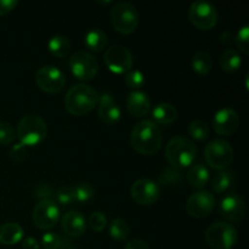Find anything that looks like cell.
Listing matches in <instances>:
<instances>
[{
    "mask_svg": "<svg viewBox=\"0 0 249 249\" xmlns=\"http://www.w3.org/2000/svg\"><path fill=\"white\" fill-rule=\"evenodd\" d=\"M240 126V117L232 108H221L214 114L213 129L216 134L224 136L232 135Z\"/></svg>",
    "mask_w": 249,
    "mask_h": 249,
    "instance_id": "2e32d148",
    "label": "cell"
},
{
    "mask_svg": "<svg viewBox=\"0 0 249 249\" xmlns=\"http://www.w3.org/2000/svg\"><path fill=\"white\" fill-rule=\"evenodd\" d=\"M212 190L216 195H225L233 192L236 187V177L230 170H219L211 180Z\"/></svg>",
    "mask_w": 249,
    "mask_h": 249,
    "instance_id": "ffe728a7",
    "label": "cell"
},
{
    "mask_svg": "<svg viewBox=\"0 0 249 249\" xmlns=\"http://www.w3.org/2000/svg\"><path fill=\"white\" fill-rule=\"evenodd\" d=\"M55 196V190L49 184H39L34 187V197L39 201H45V199H53Z\"/></svg>",
    "mask_w": 249,
    "mask_h": 249,
    "instance_id": "74e56055",
    "label": "cell"
},
{
    "mask_svg": "<svg viewBox=\"0 0 249 249\" xmlns=\"http://www.w3.org/2000/svg\"><path fill=\"white\" fill-rule=\"evenodd\" d=\"M70 68L72 74L82 82H89L96 77L99 72L97 60L90 53L84 50L75 51L70 58Z\"/></svg>",
    "mask_w": 249,
    "mask_h": 249,
    "instance_id": "9c48e42d",
    "label": "cell"
},
{
    "mask_svg": "<svg viewBox=\"0 0 249 249\" xmlns=\"http://www.w3.org/2000/svg\"><path fill=\"white\" fill-rule=\"evenodd\" d=\"M219 14L213 4L203 0L192 2L189 9V19L196 28L209 31L218 23Z\"/></svg>",
    "mask_w": 249,
    "mask_h": 249,
    "instance_id": "ba28073f",
    "label": "cell"
},
{
    "mask_svg": "<svg viewBox=\"0 0 249 249\" xmlns=\"http://www.w3.org/2000/svg\"><path fill=\"white\" fill-rule=\"evenodd\" d=\"M10 157L14 160H21L26 157V147L22 146L21 143L18 145H15L14 147L10 151Z\"/></svg>",
    "mask_w": 249,
    "mask_h": 249,
    "instance_id": "ab89813d",
    "label": "cell"
},
{
    "mask_svg": "<svg viewBox=\"0 0 249 249\" xmlns=\"http://www.w3.org/2000/svg\"><path fill=\"white\" fill-rule=\"evenodd\" d=\"M48 126L39 114H27L22 117L16 129V136L24 147H33L45 140Z\"/></svg>",
    "mask_w": 249,
    "mask_h": 249,
    "instance_id": "277c9868",
    "label": "cell"
},
{
    "mask_svg": "<svg viewBox=\"0 0 249 249\" xmlns=\"http://www.w3.org/2000/svg\"><path fill=\"white\" fill-rule=\"evenodd\" d=\"M215 198L208 191H197L189 197L186 202V212L191 218H207L213 212Z\"/></svg>",
    "mask_w": 249,
    "mask_h": 249,
    "instance_id": "5bb4252c",
    "label": "cell"
},
{
    "mask_svg": "<svg viewBox=\"0 0 249 249\" xmlns=\"http://www.w3.org/2000/svg\"><path fill=\"white\" fill-rule=\"evenodd\" d=\"M126 108L135 118H142L151 111L150 97L140 90L131 91L126 97Z\"/></svg>",
    "mask_w": 249,
    "mask_h": 249,
    "instance_id": "ac0fdd59",
    "label": "cell"
},
{
    "mask_svg": "<svg viewBox=\"0 0 249 249\" xmlns=\"http://www.w3.org/2000/svg\"><path fill=\"white\" fill-rule=\"evenodd\" d=\"M131 198L140 206H151L160 196V186L152 179H139L131 185Z\"/></svg>",
    "mask_w": 249,
    "mask_h": 249,
    "instance_id": "4fadbf2b",
    "label": "cell"
},
{
    "mask_svg": "<svg viewBox=\"0 0 249 249\" xmlns=\"http://www.w3.org/2000/svg\"><path fill=\"white\" fill-rule=\"evenodd\" d=\"M16 139V131L14 126L7 122H0V145H11Z\"/></svg>",
    "mask_w": 249,
    "mask_h": 249,
    "instance_id": "836d02e7",
    "label": "cell"
},
{
    "mask_svg": "<svg viewBox=\"0 0 249 249\" xmlns=\"http://www.w3.org/2000/svg\"><path fill=\"white\" fill-rule=\"evenodd\" d=\"M66 249H77V248H66Z\"/></svg>",
    "mask_w": 249,
    "mask_h": 249,
    "instance_id": "ee69618b",
    "label": "cell"
},
{
    "mask_svg": "<svg viewBox=\"0 0 249 249\" xmlns=\"http://www.w3.org/2000/svg\"><path fill=\"white\" fill-rule=\"evenodd\" d=\"M219 65H220L221 70L226 73L237 72L242 66V57L235 49H226L220 55Z\"/></svg>",
    "mask_w": 249,
    "mask_h": 249,
    "instance_id": "cb8c5ba5",
    "label": "cell"
},
{
    "mask_svg": "<svg viewBox=\"0 0 249 249\" xmlns=\"http://www.w3.org/2000/svg\"><path fill=\"white\" fill-rule=\"evenodd\" d=\"M84 43L88 49H90L91 51L100 53V51H102L104 49L107 48L108 38H107L106 33L102 32L101 29L94 28L90 29V31L85 34Z\"/></svg>",
    "mask_w": 249,
    "mask_h": 249,
    "instance_id": "d4e9b609",
    "label": "cell"
},
{
    "mask_svg": "<svg viewBox=\"0 0 249 249\" xmlns=\"http://www.w3.org/2000/svg\"><path fill=\"white\" fill-rule=\"evenodd\" d=\"M111 22L118 33L131 34L139 24L138 10L130 2H117L111 10Z\"/></svg>",
    "mask_w": 249,
    "mask_h": 249,
    "instance_id": "5b68a950",
    "label": "cell"
},
{
    "mask_svg": "<svg viewBox=\"0 0 249 249\" xmlns=\"http://www.w3.org/2000/svg\"><path fill=\"white\" fill-rule=\"evenodd\" d=\"M129 233H130V228L124 219H114L109 224V236L113 240L119 242L125 241L129 237Z\"/></svg>",
    "mask_w": 249,
    "mask_h": 249,
    "instance_id": "f1b7e54d",
    "label": "cell"
},
{
    "mask_svg": "<svg viewBox=\"0 0 249 249\" xmlns=\"http://www.w3.org/2000/svg\"><path fill=\"white\" fill-rule=\"evenodd\" d=\"M99 104V94L90 85L80 83L70 88L65 97V107L72 116L80 117L91 112Z\"/></svg>",
    "mask_w": 249,
    "mask_h": 249,
    "instance_id": "7a4b0ae2",
    "label": "cell"
},
{
    "mask_svg": "<svg viewBox=\"0 0 249 249\" xmlns=\"http://www.w3.org/2000/svg\"><path fill=\"white\" fill-rule=\"evenodd\" d=\"M34 225L40 230H49L57 224L60 219V209L53 199L39 201L32 212Z\"/></svg>",
    "mask_w": 249,
    "mask_h": 249,
    "instance_id": "7c38bea8",
    "label": "cell"
},
{
    "mask_svg": "<svg viewBox=\"0 0 249 249\" xmlns=\"http://www.w3.org/2000/svg\"><path fill=\"white\" fill-rule=\"evenodd\" d=\"M22 247L23 249H39L40 248V245H39L38 241L34 237H26L22 240Z\"/></svg>",
    "mask_w": 249,
    "mask_h": 249,
    "instance_id": "b9f144b4",
    "label": "cell"
},
{
    "mask_svg": "<svg viewBox=\"0 0 249 249\" xmlns=\"http://www.w3.org/2000/svg\"><path fill=\"white\" fill-rule=\"evenodd\" d=\"M192 70L199 75H207L213 68V58L206 51H198L192 57Z\"/></svg>",
    "mask_w": 249,
    "mask_h": 249,
    "instance_id": "484cf974",
    "label": "cell"
},
{
    "mask_svg": "<svg viewBox=\"0 0 249 249\" xmlns=\"http://www.w3.org/2000/svg\"><path fill=\"white\" fill-rule=\"evenodd\" d=\"M48 48L50 53L56 57H66L71 53V41L65 36H53L49 40Z\"/></svg>",
    "mask_w": 249,
    "mask_h": 249,
    "instance_id": "4316f807",
    "label": "cell"
},
{
    "mask_svg": "<svg viewBox=\"0 0 249 249\" xmlns=\"http://www.w3.org/2000/svg\"><path fill=\"white\" fill-rule=\"evenodd\" d=\"M23 229L17 223H5L0 226V243L14 246L23 240Z\"/></svg>",
    "mask_w": 249,
    "mask_h": 249,
    "instance_id": "603a6c76",
    "label": "cell"
},
{
    "mask_svg": "<svg viewBox=\"0 0 249 249\" xmlns=\"http://www.w3.org/2000/svg\"><path fill=\"white\" fill-rule=\"evenodd\" d=\"M124 249H151L146 242L142 240H131L128 243H125Z\"/></svg>",
    "mask_w": 249,
    "mask_h": 249,
    "instance_id": "60d3db41",
    "label": "cell"
},
{
    "mask_svg": "<svg viewBox=\"0 0 249 249\" xmlns=\"http://www.w3.org/2000/svg\"><path fill=\"white\" fill-rule=\"evenodd\" d=\"M206 162L212 169L225 170L233 160V148L223 139H214L204 150Z\"/></svg>",
    "mask_w": 249,
    "mask_h": 249,
    "instance_id": "8992f818",
    "label": "cell"
},
{
    "mask_svg": "<svg viewBox=\"0 0 249 249\" xmlns=\"http://www.w3.org/2000/svg\"><path fill=\"white\" fill-rule=\"evenodd\" d=\"M55 199L61 206H70L74 203V190L71 186H62L55 191Z\"/></svg>",
    "mask_w": 249,
    "mask_h": 249,
    "instance_id": "1f68e13d",
    "label": "cell"
},
{
    "mask_svg": "<svg viewBox=\"0 0 249 249\" xmlns=\"http://www.w3.org/2000/svg\"><path fill=\"white\" fill-rule=\"evenodd\" d=\"M186 179L190 186L194 187V189H203L208 185L209 180H211L208 167L204 165L203 163L194 164L187 172Z\"/></svg>",
    "mask_w": 249,
    "mask_h": 249,
    "instance_id": "44dd1931",
    "label": "cell"
},
{
    "mask_svg": "<svg viewBox=\"0 0 249 249\" xmlns=\"http://www.w3.org/2000/svg\"><path fill=\"white\" fill-rule=\"evenodd\" d=\"M178 118V111L173 105L163 102V104H158L153 107L152 109V122L155 124H162V125H167V124H172L177 121Z\"/></svg>",
    "mask_w": 249,
    "mask_h": 249,
    "instance_id": "7402d4cb",
    "label": "cell"
},
{
    "mask_svg": "<svg viewBox=\"0 0 249 249\" xmlns=\"http://www.w3.org/2000/svg\"><path fill=\"white\" fill-rule=\"evenodd\" d=\"M74 190V199L77 203H88V202L91 201L94 198L95 190L88 182H82V184H78L77 186L73 187Z\"/></svg>",
    "mask_w": 249,
    "mask_h": 249,
    "instance_id": "4dcf8cb0",
    "label": "cell"
},
{
    "mask_svg": "<svg viewBox=\"0 0 249 249\" xmlns=\"http://www.w3.org/2000/svg\"><path fill=\"white\" fill-rule=\"evenodd\" d=\"M237 240V231L229 223H214L206 231L207 243L214 249H231Z\"/></svg>",
    "mask_w": 249,
    "mask_h": 249,
    "instance_id": "52a82bcc",
    "label": "cell"
},
{
    "mask_svg": "<svg viewBox=\"0 0 249 249\" xmlns=\"http://www.w3.org/2000/svg\"><path fill=\"white\" fill-rule=\"evenodd\" d=\"M36 83L41 91L57 94L66 84V77L60 68L55 66H43L36 73Z\"/></svg>",
    "mask_w": 249,
    "mask_h": 249,
    "instance_id": "8fae6325",
    "label": "cell"
},
{
    "mask_svg": "<svg viewBox=\"0 0 249 249\" xmlns=\"http://www.w3.org/2000/svg\"><path fill=\"white\" fill-rule=\"evenodd\" d=\"M18 5L17 0H0V16L10 14Z\"/></svg>",
    "mask_w": 249,
    "mask_h": 249,
    "instance_id": "f35d334b",
    "label": "cell"
},
{
    "mask_svg": "<svg viewBox=\"0 0 249 249\" xmlns=\"http://www.w3.org/2000/svg\"><path fill=\"white\" fill-rule=\"evenodd\" d=\"M63 245V240L55 232H46L41 237V246L45 249H60Z\"/></svg>",
    "mask_w": 249,
    "mask_h": 249,
    "instance_id": "d590c367",
    "label": "cell"
},
{
    "mask_svg": "<svg viewBox=\"0 0 249 249\" xmlns=\"http://www.w3.org/2000/svg\"><path fill=\"white\" fill-rule=\"evenodd\" d=\"M189 135L194 140L204 141L209 138V125L202 119H195L189 124Z\"/></svg>",
    "mask_w": 249,
    "mask_h": 249,
    "instance_id": "f546056e",
    "label": "cell"
},
{
    "mask_svg": "<svg viewBox=\"0 0 249 249\" xmlns=\"http://www.w3.org/2000/svg\"><path fill=\"white\" fill-rule=\"evenodd\" d=\"M125 84L126 87L133 89V91L139 90L145 84V75L142 72L138 70H131L130 72L126 73L125 75Z\"/></svg>",
    "mask_w": 249,
    "mask_h": 249,
    "instance_id": "d6a6232c",
    "label": "cell"
},
{
    "mask_svg": "<svg viewBox=\"0 0 249 249\" xmlns=\"http://www.w3.org/2000/svg\"><path fill=\"white\" fill-rule=\"evenodd\" d=\"M235 43L237 48L240 49L241 53L248 55L249 53V27L243 26L240 31L237 32L235 36Z\"/></svg>",
    "mask_w": 249,
    "mask_h": 249,
    "instance_id": "e575fe53",
    "label": "cell"
},
{
    "mask_svg": "<svg viewBox=\"0 0 249 249\" xmlns=\"http://www.w3.org/2000/svg\"><path fill=\"white\" fill-rule=\"evenodd\" d=\"M219 212L221 216L228 221H240L245 218L247 206L240 195L231 192L221 198L219 204Z\"/></svg>",
    "mask_w": 249,
    "mask_h": 249,
    "instance_id": "9a60e30c",
    "label": "cell"
},
{
    "mask_svg": "<svg viewBox=\"0 0 249 249\" xmlns=\"http://www.w3.org/2000/svg\"><path fill=\"white\" fill-rule=\"evenodd\" d=\"M99 117L104 123L106 124H114L121 119L122 112L117 104L116 99L113 95L109 92H102L99 95Z\"/></svg>",
    "mask_w": 249,
    "mask_h": 249,
    "instance_id": "e0dca14e",
    "label": "cell"
},
{
    "mask_svg": "<svg viewBox=\"0 0 249 249\" xmlns=\"http://www.w3.org/2000/svg\"><path fill=\"white\" fill-rule=\"evenodd\" d=\"M163 142L162 131L152 121H141L133 128L130 145L142 156H152L160 151Z\"/></svg>",
    "mask_w": 249,
    "mask_h": 249,
    "instance_id": "6da1fadb",
    "label": "cell"
},
{
    "mask_svg": "<svg viewBox=\"0 0 249 249\" xmlns=\"http://www.w3.org/2000/svg\"><path fill=\"white\" fill-rule=\"evenodd\" d=\"M184 180V173L179 169H175V168H165L162 173L158 177V182L157 184L160 186H175V185H179L180 182H182Z\"/></svg>",
    "mask_w": 249,
    "mask_h": 249,
    "instance_id": "83f0119b",
    "label": "cell"
},
{
    "mask_svg": "<svg viewBox=\"0 0 249 249\" xmlns=\"http://www.w3.org/2000/svg\"><path fill=\"white\" fill-rule=\"evenodd\" d=\"M107 225V218L104 213L101 212H94L89 218V226L91 230L96 231V232H101Z\"/></svg>",
    "mask_w": 249,
    "mask_h": 249,
    "instance_id": "8d00e7d4",
    "label": "cell"
},
{
    "mask_svg": "<svg viewBox=\"0 0 249 249\" xmlns=\"http://www.w3.org/2000/svg\"><path fill=\"white\" fill-rule=\"evenodd\" d=\"M165 160L175 169L182 170L194 164L197 158V146L191 139L175 136L165 146Z\"/></svg>",
    "mask_w": 249,
    "mask_h": 249,
    "instance_id": "3957f363",
    "label": "cell"
},
{
    "mask_svg": "<svg viewBox=\"0 0 249 249\" xmlns=\"http://www.w3.org/2000/svg\"><path fill=\"white\" fill-rule=\"evenodd\" d=\"M63 232L71 237H79L87 230V220L84 215L78 211H71L62 218Z\"/></svg>",
    "mask_w": 249,
    "mask_h": 249,
    "instance_id": "d6986e66",
    "label": "cell"
},
{
    "mask_svg": "<svg viewBox=\"0 0 249 249\" xmlns=\"http://www.w3.org/2000/svg\"><path fill=\"white\" fill-rule=\"evenodd\" d=\"M104 60L107 68L116 74H125L133 68V55L123 45H113L106 49Z\"/></svg>",
    "mask_w": 249,
    "mask_h": 249,
    "instance_id": "30bf717a",
    "label": "cell"
},
{
    "mask_svg": "<svg viewBox=\"0 0 249 249\" xmlns=\"http://www.w3.org/2000/svg\"><path fill=\"white\" fill-rule=\"evenodd\" d=\"M219 40H220L221 44H224V45L229 46V45H231V44L235 43V36H233V34L231 33L230 31H225L220 36Z\"/></svg>",
    "mask_w": 249,
    "mask_h": 249,
    "instance_id": "7bdbcfd3",
    "label": "cell"
}]
</instances>
